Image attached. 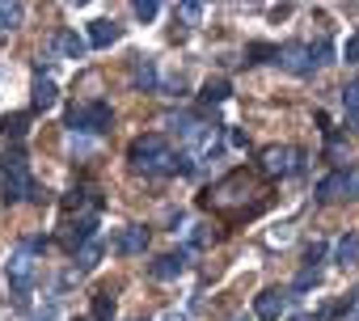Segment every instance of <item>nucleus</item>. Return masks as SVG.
Masks as SVG:
<instances>
[{
    "instance_id": "obj_1",
    "label": "nucleus",
    "mask_w": 359,
    "mask_h": 321,
    "mask_svg": "<svg viewBox=\"0 0 359 321\" xmlns=\"http://www.w3.org/2000/svg\"><path fill=\"white\" fill-rule=\"evenodd\" d=\"M127 160L135 174H173V152H169V139L165 135H140L131 148H127Z\"/></svg>"
},
{
    "instance_id": "obj_2",
    "label": "nucleus",
    "mask_w": 359,
    "mask_h": 321,
    "mask_svg": "<svg viewBox=\"0 0 359 321\" xmlns=\"http://www.w3.org/2000/svg\"><path fill=\"white\" fill-rule=\"evenodd\" d=\"M0 199H5V203H26V199H34V174H30V160H26L22 152H9V156H5Z\"/></svg>"
},
{
    "instance_id": "obj_3",
    "label": "nucleus",
    "mask_w": 359,
    "mask_h": 321,
    "mask_svg": "<svg viewBox=\"0 0 359 321\" xmlns=\"http://www.w3.org/2000/svg\"><path fill=\"white\" fill-rule=\"evenodd\" d=\"M110 102H102V97H93V102H81V106H72L68 110V127L72 131H89V135H102L106 127H110Z\"/></svg>"
},
{
    "instance_id": "obj_4",
    "label": "nucleus",
    "mask_w": 359,
    "mask_h": 321,
    "mask_svg": "<svg viewBox=\"0 0 359 321\" xmlns=\"http://www.w3.org/2000/svg\"><path fill=\"white\" fill-rule=\"evenodd\" d=\"M34 275H39L34 250H30V245L13 250V254H9V292H13V300H26V296H30V287H34Z\"/></svg>"
},
{
    "instance_id": "obj_5",
    "label": "nucleus",
    "mask_w": 359,
    "mask_h": 321,
    "mask_svg": "<svg viewBox=\"0 0 359 321\" xmlns=\"http://www.w3.org/2000/svg\"><path fill=\"white\" fill-rule=\"evenodd\" d=\"M279 68L292 72V76H313V68H317L313 47L309 43H283L279 47Z\"/></svg>"
},
{
    "instance_id": "obj_6",
    "label": "nucleus",
    "mask_w": 359,
    "mask_h": 321,
    "mask_svg": "<svg viewBox=\"0 0 359 321\" xmlns=\"http://www.w3.org/2000/svg\"><path fill=\"white\" fill-rule=\"evenodd\" d=\"M262 170L287 178V174H300V170H304V156H300L296 148H266V152H262Z\"/></svg>"
},
{
    "instance_id": "obj_7",
    "label": "nucleus",
    "mask_w": 359,
    "mask_h": 321,
    "mask_svg": "<svg viewBox=\"0 0 359 321\" xmlns=\"http://www.w3.org/2000/svg\"><path fill=\"white\" fill-rule=\"evenodd\" d=\"M283 313H287V292L266 287V292L254 296V317H262V321H279Z\"/></svg>"
},
{
    "instance_id": "obj_8",
    "label": "nucleus",
    "mask_w": 359,
    "mask_h": 321,
    "mask_svg": "<svg viewBox=\"0 0 359 321\" xmlns=\"http://www.w3.org/2000/svg\"><path fill=\"white\" fill-rule=\"evenodd\" d=\"M114 250H118L123 258H135V254H144V250H148V228H144V224H127V228L114 237Z\"/></svg>"
},
{
    "instance_id": "obj_9",
    "label": "nucleus",
    "mask_w": 359,
    "mask_h": 321,
    "mask_svg": "<svg viewBox=\"0 0 359 321\" xmlns=\"http://www.w3.org/2000/svg\"><path fill=\"white\" fill-rule=\"evenodd\" d=\"M131 81H135V89L152 93V89H156V60H152V55H135V60H131Z\"/></svg>"
},
{
    "instance_id": "obj_10",
    "label": "nucleus",
    "mask_w": 359,
    "mask_h": 321,
    "mask_svg": "<svg viewBox=\"0 0 359 321\" xmlns=\"http://www.w3.org/2000/svg\"><path fill=\"white\" fill-rule=\"evenodd\" d=\"M182 271H187V254H161V258L148 266V275L161 279V283H165V279H177Z\"/></svg>"
},
{
    "instance_id": "obj_11",
    "label": "nucleus",
    "mask_w": 359,
    "mask_h": 321,
    "mask_svg": "<svg viewBox=\"0 0 359 321\" xmlns=\"http://www.w3.org/2000/svg\"><path fill=\"white\" fill-rule=\"evenodd\" d=\"M118 34H123V30H118V22H106V18H102V22H93V26H89V47L106 51V47H114V43H118Z\"/></svg>"
},
{
    "instance_id": "obj_12",
    "label": "nucleus",
    "mask_w": 359,
    "mask_h": 321,
    "mask_svg": "<svg viewBox=\"0 0 359 321\" xmlns=\"http://www.w3.org/2000/svg\"><path fill=\"white\" fill-rule=\"evenodd\" d=\"M317 199H321V203L346 199V170H334V174H325V178H321V186H317Z\"/></svg>"
},
{
    "instance_id": "obj_13",
    "label": "nucleus",
    "mask_w": 359,
    "mask_h": 321,
    "mask_svg": "<svg viewBox=\"0 0 359 321\" xmlns=\"http://www.w3.org/2000/svg\"><path fill=\"white\" fill-rule=\"evenodd\" d=\"M34 110H51L55 102H60V85L51 81V76H34Z\"/></svg>"
},
{
    "instance_id": "obj_14",
    "label": "nucleus",
    "mask_w": 359,
    "mask_h": 321,
    "mask_svg": "<svg viewBox=\"0 0 359 321\" xmlns=\"http://www.w3.org/2000/svg\"><path fill=\"white\" fill-rule=\"evenodd\" d=\"M334 262H338V266H351V262H359V233H346V237L334 245Z\"/></svg>"
},
{
    "instance_id": "obj_15",
    "label": "nucleus",
    "mask_w": 359,
    "mask_h": 321,
    "mask_svg": "<svg viewBox=\"0 0 359 321\" xmlns=\"http://www.w3.org/2000/svg\"><path fill=\"white\" fill-rule=\"evenodd\" d=\"M342 110H346V127L359 131V81H351L342 89Z\"/></svg>"
},
{
    "instance_id": "obj_16",
    "label": "nucleus",
    "mask_w": 359,
    "mask_h": 321,
    "mask_svg": "<svg viewBox=\"0 0 359 321\" xmlns=\"http://www.w3.org/2000/svg\"><path fill=\"white\" fill-rule=\"evenodd\" d=\"M55 47H60L68 60H81V55H85V47H89V39H81L76 30H64V34L55 39Z\"/></svg>"
},
{
    "instance_id": "obj_17",
    "label": "nucleus",
    "mask_w": 359,
    "mask_h": 321,
    "mask_svg": "<svg viewBox=\"0 0 359 321\" xmlns=\"http://www.w3.org/2000/svg\"><path fill=\"white\" fill-rule=\"evenodd\" d=\"M110 317H114V292L97 287L93 292V321H110Z\"/></svg>"
},
{
    "instance_id": "obj_18",
    "label": "nucleus",
    "mask_w": 359,
    "mask_h": 321,
    "mask_svg": "<svg viewBox=\"0 0 359 321\" xmlns=\"http://www.w3.org/2000/svg\"><path fill=\"white\" fill-rule=\"evenodd\" d=\"M102 262V241H89L85 250H76V271H93Z\"/></svg>"
},
{
    "instance_id": "obj_19",
    "label": "nucleus",
    "mask_w": 359,
    "mask_h": 321,
    "mask_svg": "<svg viewBox=\"0 0 359 321\" xmlns=\"http://www.w3.org/2000/svg\"><path fill=\"white\" fill-rule=\"evenodd\" d=\"M22 5H9V0H0V30H18L22 26Z\"/></svg>"
},
{
    "instance_id": "obj_20",
    "label": "nucleus",
    "mask_w": 359,
    "mask_h": 321,
    "mask_svg": "<svg viewBox=\"0 0 359 321\" xmlns=\"http://www.w3.org/2000/svg\"><path fill=\"white\" fill-rule=\"evenodd\" d=\"M26 123H30V114H5L0 131H5V135H13V139H22V135H26Z\"/></svg>"
},
{
    "instance_id": "obj_21",
    "label": "nucleus",
    "mask_w": 359,
    "mask_h": 321,
    "mask_svg": "<svg viewBox=\"0 0 359 321\" xmlns=\"http://www.w3.org/2000/svg\"><path fill=\"white\" fill-rule=\"evenodd\" d=\"M317 283H321V271H317V266H304V271L296 275L292 292H309V287H317Z\"/></svg>"
},
{
    "instance_id": "obj_22",
    "label": "nucleus",
    "mask_w": 359,
    "mask_h": 321,
    "mask_svg": "<svg viewBox=\"0 0 359 321\" xmlns=\"http://www.w3.org/2000/svg\"><path fill=\"white\" fill-rule=\"evenodd\" d=\"M229 97V81H208L203 85V102H224Z\"/></svg>"
},
{
    "instance_id": "obj_23",
    "label": "nucleus",
    "mask_w": 359,
    "mask_h": 321,
    "mask_svg": "<svg viewBox=\"0 0 359 321\" xmlns=\"http://www.w3.org/2000/svg\"><path fill=\"white\" fill-rule=\"evenodd\" d=\"M156 13H161L156 0H135V18H140V22H152Z\"/></svg>"
},
{
    "instance_id": "obj_24",
    "label": "nucleus",
    "mask_w": 359,
    "mask_h": 321,
    "mask_svg": "<svg viewBox=\"0 0 359 321\" xmlns=\"http://www.w3.org/2000/svg\"><path fill=\"white\" fill-rule=\"evenodd\" d=\"M30 321H60V300H51L47 308H39V313H34Z\"/></svg>"
},
{
    "instance_id": "obj_25",
    "label": "nucleus",
    "mask_w": 359,
    "mask_h": 321,
    "mask_svg": "<svg viewBox=\"0 0 359 321\" xmlns=\"http://www.w3.org/2000/svg\"><path fill=\"white\" fill-rule=\"evenodd\" d=\"M342 60H346V64H359V39H346V47H342Z\"/></svg>"
},
{
    "instance_id": "obj_26",
    "label": "nucleus",
    "mask_w": 359,
    "mask_h": 321,
    "mask_svg": "<svg viewBox=\"0 0 359 321\" xmlns=\"http://www.w3.org/2000/svg\"><path fill=\"white\" fill-rule=\"evenodd\" d=\"M346 199H359V170H346Z\"/></svg>"
},
{
    "instance_id": "obj_27",
    "label": "nucleus",
    "mask_w": 359,
    "mask_h": 321,
    "mask_svg": "<svg viewBox=\"0 0 359 321\" xmlns=\"http://www.w3.org/2000/svg\"><path fill=\"white\" fill-rule=\"evenodd\" d=\"M182 18L187 22H199L203 18V5H195V0H191V5H182Z\"/></svg>"
},
{
    "instance_id": "obj_28",
    "label": "nucleus",
    "mask_w": 359,
    "mask_h": 321,
    "mask_svg": "<svg viewBox=\"0 0 359 321\" xmlns=\"http://www.w3.org/2000/svg\"><path fill=\"white\" fill-rule=\"evenodd\" d=\"M321 254H325V245H321V241H313V245H309V254H304V262H309V266H313V262H317V258H321Z\"/></svg>"
},
{
    "instance_id": "obj_29",
    "label": "nucleus",
    "mask_w": 359,
    "mask_h": 321,
    "mask_svg": "<svg viewBox=\"0 0 359 321\" xmlns=\"http://www.w3.org/2000/svg\"><path fill=\"white\" fill-rule=\"evenodd\" d=\"M292 321H317V317H309V313H296V317H292Z\"/></svg>"
},
{
    "instance_id": "obj_30",
    "label": "nucleus",
    "mask_w": 359,
    "mask_h": 321,
    "mask_svg": "<svg viewBox=\"0 0 359 321\" xmlns=\"http://www.w3.org/2000/svg\"><path fill=\"white\" fill-rule=\"evenodd\" d=\"M233 321H254V317H250V313H245V317H233Z\"/></svg>"
},
{
    "instance_id": "obj_31",
    "label": "nucleus",
    "mask_w": 359,
    "mask_h": 321,
    "mask_svg": "<svg viewBox=\"0 0 359 321\" xmlns=\"http://www.w3.org/2000/svg\"><path fill=\"white\" fill-rule=\"evenodd\" d=\"M346 321H359V313H346Z\"/></svg>"
},
{
    "instance_id": "obj_32",
    "label": "nucleus",
    "mask_w": 359,
    "mask_h": 321,
    "mask_svg": "<svg viewBox=\"0 0 359 321\" xmlns=\"http://www.w3.org/2000/svg\"><path fill=\"white\" fill-rule=\"evenodd\" d=\"M355 296H359V292H355Z\"/></svg>"
}]
</instances>
